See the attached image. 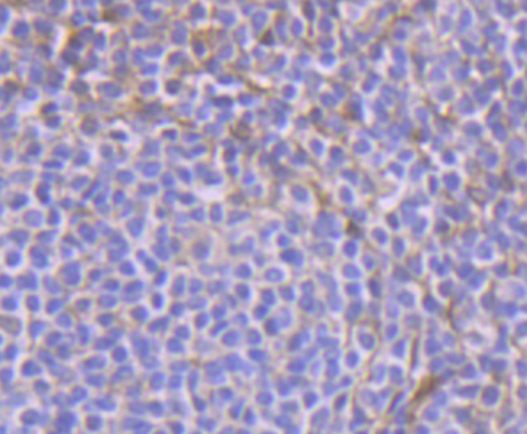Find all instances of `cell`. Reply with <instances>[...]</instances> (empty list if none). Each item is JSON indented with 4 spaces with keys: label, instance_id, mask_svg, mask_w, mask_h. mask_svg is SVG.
<instances>
[{
    "label": "cell",
    "instance_id": "obj_5",
    "mask_svg": "<svg viewBox=\"0 0 527 434\" xmlns=\"http://www.w3.org/2000/svg\"><path fill=\"white\" fill-rule=\"evenodd\" d=\"M403 334H405V329H403L401 326V321H392V319H387V321H385L383 332H382L385 344L390 345L392 342L400 339Z\"/></svg>",
    "mask_w": 527,
    "mask_h": 434
},
{
    "label": "cell",
    "instance_id": "obj_4",
    "mask_svg": "<svg viewBox=\"0 0 527 434\" xmlns=\"http://www.w3.org/2000/svg\"><path fill=\"white\" fill-rule=\"evenodd\" d=\"M414 241L411 240V237L406 234V232H403V234H395L392 237V241H390V246H388L387 253L390 254L393 261L396 263H403L406 259L407 254L411 253L412 250H414Z\"/></svg>",
    "mask_w": 527,
    "mask_h": 434
},
{
    "label": "cell",
    "instance_id": "obj_2",
    "mask_svg": "<svg viewBox=\"0 0 527 434\" xmlns=\"http://www.w3.org/2000/svg\"><path fill=\"white\" fill-rule=\"evenodd\" d=\"M423 294L424 292L419 289V282H414V284L401 285L393 289L392 296L398 301V305H400L405 312H411V310H419Z\"/></svg>",
    "mask_w": 527,
    "mask_h": 434
},
{
    "label": "cell",
    "instance_id": "obj_3",
    "mask_svg": "<svg viewBox=\"0 0 527 434\" xmlns=\"http://www.w3.org/2000/svg\"><path fill=\"white\" fill-rule=\"evenodd\" d=\"M387 381L388 384L395 389H401L411 384V374H410V363L401 362V360H392L388 362L387 368Z\"/></svg>",
    "mask_w": 527,
    "mask_h": 434
},
{
    "label": "cell",
    "instance_id": "obj_1",
    "mask_svg": "<svg viewBox=\"0 0 527 434\" xmlns=\"http://www.w3.org/2000/svg\"><path fill=\"white\" fill-rule=\"evenodd\" d=\"M432 209H423L418 214V217L411 222V226L406 228V234L411 237L414 245H421L427 237L432 234Z\"/></svg>",
    "mask_w": 527,
    "mask_h": 434
}]
</instances>
